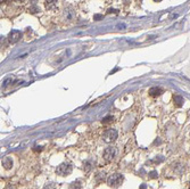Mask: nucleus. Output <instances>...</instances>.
<instances>
[{
    "label": "nucleus",
    "mask_w": 190,
    "mask_h": 189,
    "mask_svg": "<svg viewBox=\"0 0 190 189\" xmlns=\"http://www.w3.org/2000/svg\"><path fill=\"white\" fill-rule=\"evenodd\" d=\"M117 138V131L114 129H108L105 133H104V140L106 142H112Z\"/></svg>",
    "instance_id": "7ed1b4c3"
},
{
    "label": "nucleus",
    "mask_w": 190,
    "mask_h": 189,
    "mask_svg": "<svg viewBox=\"0 0 190 189\" xmlns=\"http://www.w3.org/2000/svg\"><path fill=\"white\" fill-rule=\"evenodd\" d=\"M71 172H72V166L68 163H62L56 169V173L60 176H68V174H71Z\"/></svg>",
    "instance_id": "f257e3e1"
},
{
    "label": "nucleus",
    "mask_w": 190,
    "mask_h": 189,
    "mask_svg": "<svg viewBox=\"0 0 190 189\" xmlns=\"http://www.w3.org/2000/svg\"><path fill=\"white\" fill-rule=\"evenodd\" d=\"M2 166H3L6 170L12 169V166H13V160H12L10 156H6V157H3V160H2Z\"/></svg>",
    "instance_id": "423d86ee"
},
{
    "label": "nucleus",
    "mask_w": 190,
    "mask_h": 189,
    "mask_svg": "<svg viewBox=\"0 0 190 189\" xmlns=\"http://www.w3.org/2000/svg\"><path fill=\"white\" fill-rule=\"evenodd\" d=\"M115 156V148L114 147H108L104 150V158L106 161H112Z\"/></svg>",
    "instance_id": "20e7f679"
},
{
    "label": "nucleus",
    "mask_w": 190,
    "mask_h": 189,
    "mask_svg": "<svg viewBox=\"0 0 190 189\" xmlns=\"http://www.w3.org/2000/svg\"><path fill=\"white\" fill-rule=\"evenodd\" d=\"M189 189H190V188H189Z\"/></svg>",
    "instance_id": "ddd939ff"
},
{
    "label": "nucleus",
    "mask_w": 190,
    "mask_h": 189,
    "mask_svg": "<svg viewBox=\"0 0 190 189\" xmlns=\"http://www.w3.org/2000/svg\"><path fill=\"white\" fill-rule=\"evenodd\" d=\"M182 103H183V98L181 96H174V104L177 105L178 107L182 106Z\"/></svg>",
    "instance_id": "6e6552de"
},
{
    "label": "nucleus",
    "mask_w": 190,
    "mask_h": 189,
    "mask_svg": "<svg viewBox=\"0 0 190 189\" xmlns=\"http://www.w3.org/2000/svg\"><path fill=\"white\" fill-rule=\"evenodd\" d=\"M140 189H146V187H145V186H141V188Z\"/></svg>",
    "instance_id": "f8f14e48"
},
{
    "label": "nucleus",
    "mask_w": 190,
    "mask_h": 189,
    "mask_svg": "<svg viewBox=\"0 0 190 189\" xmlns=\"http://www.w3.org/2000/svg\"><path fill=\"white\" fill-rule=\"evenodd\" d=\"M150 174H151V176H156V174H157V173H156V172H151Z\"/></svg>",
    "instance_id": "9b49d317"
},
{
    "label": "nucleus",
    "mask_w": 190,
    "mask_h": 189,
    "mask_svg": "<svg viewBox=\"0 0 190 189\" xmlns=\"http://www.w3.org/2000/svg\"><path fill=\"white\" fill-rule=\"evenodd\" d=\"M69 189H81V185H80V182H79V181H76V182H73V183L71 185Z\"/></svg>",
    "instance_id": "1a4fd4ad"
},
{
    "label": "nucleus",
    "mask_w": 190,
    "mask_h": 189,
    "mask_svg": "<svg viewBox=\"0 0 190 189\" xmlns=\"http://www.w3.org/2000/svg\"><path fill=\"white\" fill-rule=\"evenodd\" d=\"M123 181V176L121 174H112L108 176L107 182L110 187H119Z\"/></svg>",
    "instance_id": "f03ea898"
},
{
    "label": "nucleus",
    "mask_w": 190,
    "mask_h": 189,
    "mask_svg": "<svg viewBox=\"0 0 190 189\" xmlns=\"http://www.w3.org/2000/svg\"><path fill=\"white\" fill-rule=\"evenodd\" d=\"M43 189H56V188H55V185H53V183H49V185H46Z\"/></svg>",
    "instance_id": "9d476101"
},
{
    "label": "nucleus",
    "mask_w": 190,
    "mask_h": 189,
    "mask_svg": "<svg viewBox=\"0 0 190 189\" xmlns=\"http://www.w3.org/2000/svg\"><path fill=\"white\" fill-rule=\"evenodd\" d=\"M21 37H22V34H21L19 31H12L10 34H9V37H8V39H9V42L16 43L17 41L21 39Z\"/></svg>",
    "instance_id": "39448f33"
},
{
    "label": "nucleus",
    "mask_w": 190,
    "mask_h": 189,
    "mask_svg": "<svg viewBox=\"0 0 190 189\" xmlns=\"http://www.w3.org/2000/svg\"><path fill=\"white\" fill-rule=\"evenodd\" d=\"M162 94H163V89L162 88L154 87V88H150L149 89V94L151 97H157V96H161Z\"/></svg>",
    "instance_id": "0eeeda50"
}]
</instances>
